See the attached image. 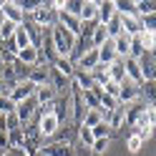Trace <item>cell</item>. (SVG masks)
Here are the masks:
<instances>
[{
    "label": "cell",
    "instance_id": "obj_1",
    "mask_svg": "<svg viewBox=\"0 0 156 156\" xmlns=\"http://www.w3.org/2000/svg\"><path fill=\"white\" fill-rule=\"evenodd\" d=\"M51 41H53V45H55V53L61 55V58H68L71 55V51L76 48V43H78V38L73 35V33H68L66 28H61V25H53L51 28Z\"/></svg>",
    "mask_w": 156,
    "mask_h": 156
},
{
    "label": "cell",
    "instance_id": "obj_2",
    "mask_svg": "<svg viewBox=\"0 0 156 156\" xmlns=\"http://www.w3.org/2000/svg\"><path fill=\"white\" fill-rule=\"evenodd\" d=\"M30 20L38 25V28H51L55 25V10H53V3H41V8L30 15Z\"/></svg>",
    "mask_w": 156,
    "mask_h": 156
},
{
    "label": "cell",
    "instance_id": "obj_3",
    "mask_svg": "<svg viewBox=\"0 0 156 156\" xmlns=\"http://www.w3.org/2000/svg\"><path fill=\"white\" fill-rule=\"evenodd\" d=\"M41 156H73L71 141H51L41 146Z\"/></svg>",
    "mask_w": 156,
    "mask_h": 156
},
{
    "label": "cell",
    "instance_id": "obj_4",
    "mask_svg": "<svg viewBox=\"0 0 156 156\" xmlns=\"http://www.w3.org/2000/svg\"><path fill=\"white\" fill-rule=\"evenodd\" d=\"M154 126H156V106L146 103V108L141 111V116L136 119V123L131 126V129H133V131H146V129L154 131Z\"/></svg>",
    "mask_w": 156,
    "mask_h": 156
},
{
    "label": "cell",
    "instance_id": "obj_5",
    "mask_svg": "<svg viewBox=\"0 0 156 156\" xmlns=\"http://www.w3.org/2000/svg\"><path fill=\"white\" fill-rule=\"evenodd\" d=\"M35 113H38V103H35V98H28V101H23V103L15 106V116H18V121H20V126L30 123V121L35 119Z\"/></svg>",
    "mask_w": 156,
    "mask_h": 156
},
{
    "label": "cell",
    "instance_id": "obj_6",
    "mask_svg": "<svg viewBox=\"0 0 156 156\" xmlns=\"http://www.w3.org/2000/svg\"><path fill=\"white\" fill-rule=\"evenodd\" d=\"M0 13H3L5 20H10V23H15V25H23V23H25V15H23L20 8H18L15 0H3V8H0Z\"/></svg>",
    "mask_w": 156,
    "mask_h": 156
},
{
    "label": "cell",
    "instance_id": "obj_7",
    "mask_svg": "<svg viewBox=\"0 0 156 156\" xmlns=\"http://www.w3.org/2000/svg\"><path fill=\"white\" fill-rule=\"evenodd\" d=\"M98 63H101V61H98V48H91V45H88V48H86V53L76 61V71H88V73H91Z\"/></svg>",
    "mask_w": 156,
    "mask_h": 156
},
{
    "label": "cell",
    "instance_id": "obj_8",
    "mask_svg": "<svg viewBox=\"0 0 156 156\" xmlns=\"http://www.w3.org/2000/svg\"><path fill=\"white\" fill-rule=\"evenodd\" d=\"M33 86H48L51 83V66L48 63H38V66H33L30 68V78H28Z\"/></svg>",
    "mask_w": 156,
    "mask_h": 156
},
{
    "label": "cell",
    "instance_id": "obj_9",
    "mask_svg": "<svg viewBox=\"0 0 156 156\" xmlns=\"http://www.w3.org/2000/svg\"><path fill=\"white\" fill-rule=\"evenodd\" d=\"M123 68H126V81H131L136 86L144 83V73H141V63L136 61V58H126V61H121Z\"/></svg>",
    "mask_w": 156,
    "mask_h": 156
},
{
    "label": "cell",
    "instance_id": "obj_10",
    "mask_svg": "<svg viewBox=\"0 0 156 156\" xmlns=\"http://www.w3.org/2000/svg\"><path fill=\"white\" fill-rule=\"evenodd\" d=\"M58 96H61V93H58V91L53 88V86L48 83V86H35L33 98H35V103H38V106H48V103H53V101L58 98Z\"/></svg>",
    "mask_w": 156,
    "mask_h": 156
},
{
    "label": "cell",
    "instance_id": "obj_11",
    "mask_svg": "<svg viewBox=\"0 0 156 156\" xmlns=\"http://www.w3.org/2000/svg\"><path fill=\"white\" fill-rule=\"evenodd\" d=\"M78 18L81 23H98V0H83Z\"/></svg>",
    "mask_w": 156,
    "mask_h": 156
},
{
    "label": "cell",
    "instance_id": "obj_12",
    "mask_svg": "<svg viewBox=\"0 0 156 156\" xmlns=\"http://www.w3.org/2000/svg\"><path fill=\"white\" fill-rule=\"evenodd\" d=\"M139 98H141L139 86H136V83H131V81H123V83H121V93H119V103L129 106V103L139 101Z\"/></svg>",
    "mask_w": 156,
    "mask_h": 156
},
{
    "label": "cell",
    "instance_id": "obj_13",
    "mask_svg": "<svg viewBox=\"0 0 156 156\" xmlns=\"http://www.w3.org/2000/svg\"><path fill=\"white\" fill-rule=\"evenodd\" d=\"M33 93H35V86H33L30 81H23V83H18L15 88L10 91V98H13L15 103H23V101H28V98H33Z\"/></svg>",
    "mask_w": 156,
    "mask_h": 156
},
{
    "label": "cell",
    "instance_id": "obj_14",
    "mask_svg": "<svg viewBox=\"0 0 156 156\" xmlns=\"http://www.w3.org/2000/svg\"><path fill=\"white\" fill-rule=\"evenodd\" d=\"M121 30L126 33V35H141V18L139 15H121Z\"/></svg>",
    "mask_w": 156,
    "mask_h": 156
},
{
    "label": "cell",
    "instance_id": "obj_15",
    "mask_svg": "<svg viewBox=\"0 0 156 156\" xmlns=\"http://www.w3.org/2000/svg\"><path fill=\"white\" fill-rule=\"evenodd\" d=\"M108 113H111V111H103V108H88V111H86V116H83V121H81V126L93 129V126H98L101 121L108 119Z\"/></svg>",
    "mask_w": 156,
    "mask_h": 156
},
{
    "label": "cell",
    "instance_id": "obj_16",
    "mask_svg": "<svg viewBox=\"0 0 156 156\" xmlns=\"http://www.w3.org/2000/svg\"><path fill=\"white\" fill-rule=\"evenodd\" d=\"M106 123H108V129H111V131H119L121 126H126V106H123V103H119V106H116V108L108 113Z\"/></svg>",
    "mask_w": 156,
    "mask_h": 156
},
{
    "label": "cell",
    "instance_id": "obj_17",
    "mask_svg": "<svg viewBox=\"0 0 156 156\" xmlns=\"http://www.w3.org/2000/svg\"><path fill=\"white\" fill-rule=\"evenodd\" d=\"M113 48H116V55H119V61H126V58L131 55V35H116L113 38Z\"/></svg>",
    "mask_w": 156,
    "mask_h": 156
},
{
    "label": "cell",
    "instance_id": "obj_18",
    "mask_svg": "<svg viewBox=\"0 0 156 156\" xmlns=\"http://www.w3.org/2000/svg\"><path fill=\"white\" fill-rule=\"evenodd\" d=\"M18 61H20L23 66H28V68H33V66H38V63H41L43 58H41V51L30 45V48H23V51L18 53Z\"/></svg>",
    "mask_w": 156,
    "mask_h": 156
},
{
    "label": "cell",
    "instance_id": "obj_19",
    "mask_svg": "<svg viewBox=\"0 0 156 156\" xmlns=\"http://www.w3.org/2000/svg\"><path fill=\"white\" fill-rule=\"evenodd\" d=\"M98 61H101V66H106V68H108L111 63L119 61V55H116V48H113V41L103 43V45L98 48Z\"/></svg>",
    "mask_w": 156,
    "mask_h": 156
},
{
    "label": "cell",
    "instance_id": "obj_20",
    "mask_svg": "<svg viewBox=\"0 0 156 156\" xmlns=\"http://www.w3.org/2000/svg\"><path fill=\"white\" fill-rule=\"evenodd\" d=\"M116 15V3L113 0H98V23L106 25Z\"/></svg>",
    "mask_w": 156,
    "mask_h": 156
},
{
    "label": "cell",
    "instance_id": "obj_21",
    "mask_svg": "<svg viewBox=\"0 0 156 156\" xmlns=\"http://www.w3.org/2000/svg\"><path fill=\"white\" fill-rule=\"evenodd\" d=\"M23 144H25V133H23V126H20V129H13V131H8V149H10V151L20 154Z\"/></svg>",
    "mask_w": 156,
    "mask_h": 156
},
{
    "label": "cell",
    "instance_id": "obj_22",
    "mask_svg": "<svg viewBox=\"0 0 156 156\" xmlns=\"http://www.w3.org/2000/svg\"><path fill=\"white\" fill-rule=\"evenodd\" d=\"M23 28H25L28 38H30V45H33V48H41V43H43V28H38L33 20H25Z\"/></svg>",
    "mask_w": 156,
    "mask_h": 156
},
{
    "label": "cell",
    "instance_id": "obj_23",
    "mask_svg": "<svg viewBox=\"0 0 156 156\" xmlns=\"http://www.w3.org/2000/svg\"><path fill=\"white\" fill-rule=\"evenodd\" d=\"M111 38H108V30H106V25L101 23H96L93 25V33H91V48H101L103 43H108Z\"/></svg>",
    "mask_w": 156,
    "mask_h": 156
},
{
    "label": "cell",
    "instance_id": "obj_24",
    "mask_svg": "<svg viewBox=\"0 0 156 156\" xmlns=\"http://www.w3.org/2000/svg\"><path fill=\"white\" fill-rule=\"evenodd\" d=\"M51 68H55V71L61 73V76H66L68 81H73V73H76V66H73V61H71V58H58V61H55V63H53Z\"/></svg>",
    "mask_w": 156,
    "mask_h": 156
},
{
    "label": "cell",
    "instance_id": "obj_25",
    "mask_svg": "<svg viewBox=\"0 0 156 156\" xmlns=\"http://www.w3.org/2000/svg\"><path fill=\"white\" fill-rule=\"evenodd\" d=\"M139 93H141V101L156 106V81H144L139 86Z\"/></svg>",
    "mask_w": 156,
    "mask_h": 156
},
{
    "label": "cell",
    "instance_id": "obj_26",
    "mask_svg": "<svg viewBox=\"0 0 156 156\" xmlns=\"http://www.w3.org/2000/svg\"><path fill=\"white\" fill-rule=\"evenodd\" d=\"M108 81L119 83V86L126 81V68H123V63H121V61H116V63H111V66H108Z\"/></svg>",
    "mask_w": 156,
    "mask_h": 156
},
{
    "label": "cell",
    "instance_id": "obj_27",
    "mask_svg": "<svg viewBox=\"0 0 156 156\" xmlns=\"http://www.w3.org/2000/svg\"><path fill=\"white\" fill-rule=\"evenodd\" d=\"M13 43H15V48H18V53H20L23 48H30V38H28V33H25V28H23V25H18V28H15Z\"/></svg>",
    "mask_w": 156,
    "mask_h": 156
},
{
    "label": "cell",
    "instance_id": "obj_28",
    "mask_svg": "<svg viewBox=\"0 0 156 156\" xmlns=\"http://www.w3.org/2000/svg\"><path fill=\"white\" fill-rule=\"evenodd\" d=\"M113 3H116V13L119 15H139L133 0H113Z\"/></svg>",
    "mask_w": 156,
    "mask_h": 156
},
{
    "label": "cell",
    "instance_id": "obj_29",
    "mask_svg": "<svg viewBox=\"0 0 156 156\" xmlns=\"http://www.w3.org/2000/svg\"><path fill=\"white\" fill-rule=\"evenodd\" d=\"M136 13H139V18L154 15L156 13V0H139V3H136Z\"/></svg>",
    "mask_w": 156,
    "mask_h": 156
},
{
    "label": "cell",
    "instance_id": "obj_30",
    "mask_svg": "<svg viewBox=\"0 0 156 156\" xmlns=\"http://www.w3.org/2000/svg\"><path fill=\"white\" fill-rule=\"evenodd\" d=\"M126 149H129L131 154H139L141 149H144V141H141V136H136L133 131L126 136Z\"/></svg>",
    "mask_w": 156,
    "mask_h": 156
},
{
    "label": "cell",
    "instance_id": "obj_31",
    "mask_svg": "<svg viewBox=\"0 0 156 156\" xmlns=\"http://www.w3.org/2000/svg\"><path fill=\"white\" fill-rule=\"evenodd\" d=\"M15 3L23 10V15H33L38 8H41V0H15Z\"/></svg>",
    "mask_w": 156,
    "mask_h": 156
},
{
    "label": "cell",
    "instance_id": "obj_32",
    "mask_svg": "<svg viewBox=\"0 0 156 156\" xmlns=\"http://www.w3.org/2000/svg\"><path fill=\"white\" fill-rule=\"evenodd\" d=\"M15 101L10 98V96H0V113L3 116H10V113H15Z\"/></svg>",
    "mask_w": 156,
    "mask_h": 156
},
{
    "label": "cell",
    "instance_id": "obj_33",
    "mask_svg": "<svg viewBox=\"0 0 156 156\" xmlns=\"http://www.w3.org/2000/svg\"><path fill=\"white\" fill-rule=\"evenodd\" d=\"M91 133H93V139H111V129H108V123H106V121H101L98 126H93V129H91Z\"/></svg>",
    "mask_w": 156,
    "mask_h": 156
},
{
    "label": "cell",
    "instance_id": "obj_34",
    "mask_svg": "<svg viewBox=\"0 0 156 156\" xmlns=\"http://www.w3.org/2000/svg\"><path fill=\"white\" fill-rule=\"evenodd\" d=\"M15 28H18V25H15V23H10V20H5L3 25H0V38H3V45L10 41L13 35H15Z\"/></svg>",
    "mask_w": 156,
    "mask_h": 156
},
{
    "label": "cell",
    "instance_id": "obj_35",
    "mask_svg": "<svg viewBox=\"0 0 156 156\" xmlns=\"http://www.w3.org/2000/svg\"><path fill=\"white\" fill-rule=\"evenodd\" d=\"M81 5H83V0H63V3H61V8L66 13H71V15L81 13Z\"/></svg>",
    "mask_w": 156,
    "mask_h": 156
},
{
    "label": "cell",
    "instance_id": "obj_36",
    "mask_svg": "<svg viewBox=\"0 0 156 156\" xmlns=\"http://www.w3.org/2000/svg\"><path fill=\"white\" fill-rule=\"evenodd\" d=\"M111 146V139H96L93 141V146H91V151L96 154V156H101V154H106V149Z\"/></svg>",
    "mask_w": 156,
    "mask_h": 156
},
{
    "label": "cell",
    "instance_id": "obj_37",
    "mask_svg": "<svg viewBox=\"0 0 156 156\" xmlns=\"http://www.w3.org/2000/svg\"><path fill=\"white\" fill-rule=\"evenodd\" d=\"M78 139H81V144H86V146H93V133H91V129H86V126H78Z\"/></svg>",
    "mask_w": 156,
    "mask_h": 156
},
{
    "label": "cell",
    "instance_id": "obj_38",
    "mask_svg": "<svg viewBox=\"0 0 156 156\" xmlns=\"http://www.w3.org/2000/svg\"><path fill=\"white\" fill-rule=\"evenodd\" d=\"M101 88H103V93H106V96H111V98H116V101H119V93H121V86H119V83L108 81L106 86H101Z\"/></svg>",
    "mask_w": 156,
    "mask_h": 156
},
{
    "label": "cell",
    "instance_id": "obj_39",
    "mask_svg": "<svg viewBox=\"0 0 156 156\" xmlns=\"http://www.w3.org/2000/svg\"><path fill=\"white\" fill-rule=\"evenodd\" d=\"M141 28L149 30V33H156V13L154 15H144L141 18Z\"/></svg>",
    "mask_w": 156,
    "mask_h": 156
},
{
    "label": "cell",
    "instance_id": "obj_40",
    "mask_svg": "<svg viewBox=\"0 0 156 156\" xmlns=\"http://www.w3.org/2000/svg\"><path fill=\"white\" fill-rule=\"evenodd\" d=\"M5 129H8V131H13V129H20V121H18V116H15V113L5 116Z\"/></svg>",
    "mask_w": 156,
    "mask_h": 156
},
{
    "label": "cell",
    "instance_id": "obj_41",
    "mask_svg": "<svg viewBox=\"0 0 156 156\" xmlns=\"http://www.w3.org/2000/svg\"><path fill=\"white\" fill-rule=\"evenodd\" d=\"M0 96H10V88H8V86H5L3 76H0Z\"/></svg>",
    "mask_w": 156,
    "mask_h": 156
},
{
    "label": "cell",
    "instance_id": "obj_42",
    "mask_svg": "<svg viewBox=\"0 0 156 156\" xmlns=\"http://www.w3.org/2000/svg\"><path fill=\"white\" fill-rule=\"evenodd\" d=\"M0 131L8 133V129H5V116H3V113H0Z\"/></svg>",
    "mask_w": 156,
    "mask_h": 156
},
{
    "label": "cell",
    "instance_id": "obj_43",
    "mask_svg": "<svg viewBox=\"0 0 156 156\" xmlns=\"http://www.w3.org/2000/svg\"><path fill=\"white\" fill-rule=\"evenodd\" d=\"M3 156H18V154H15V151H5Z\"/></svg>",
    "mask_w": 156,
    "mask_h": 156
},
{
    "label": "cell",
    "instance_id": "obj_44",
    "mask_svg": "<svg viewBox=\"0 0 156 156\" xmlns=\"http://www.w3.org/2000/svg\"><path fill=\"white\" fill-rule=\"evenodd\" d=\"M3 23H5V18H3V13H0V25H3Z\"/></svg>",
    "mask_w": 156,
    "mask_h": 156
},
{
    "label": "cell",
    "instance_id": "obj_45",
    "mask_svg": "<svg viewBox=\"0 0 156 156\" xmlns=\"http://www.w3.org/2000/svg\"><path fill=\"white\" fill-rule=\"evenodd\" d=\"M3 154H5V151H0V156H3Z\"/></svg>",
    "mask_w": 156,
    "mask_h": 156
}]
</instances>
